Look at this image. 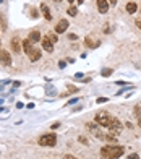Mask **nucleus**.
<instances>
[{"mask_svg":"<svg viewBox=\"0 0 141 159\" xmlns=\"http://www.w3.org/2000/svg\"><path fill=\"white\" fill-rule=\"evenodd\" d=\"M86 128L89 130V132L94 135L96 138H100V140L104 138V135H102V133H99V128H98V127H96L94 124H86Z\"/></svg>","mask_w":141,"mask_h":159,"instance_id":"6e6552de","label":"nucleus"},{"mask_svg":"<svg viewBox=\"0 0 141 159\" xmlns=\"http://www.w3.org/2000/svg\"><path fill=\"white\" fill-rule=\"evenodd\" d=\"M98 102L100 104V102H107V98H98Z\"/></svg>","mask_w":141,"mask_h":159,"instance_id":"412c9836","label":"nucleus"},{"mask_svg":"<svg viewBox=\"0 0 141 159\" xmlns=\"http://www.w3.org/2000/svg\"><path fill=\"white\" fill-rule=\"evenodd\" d=\"M138 125L141 127V117H138Z\"/></svg>","mask_w":141,"mask_h":159,"instance_id":"cd10ccee","label":"nucleus"},{"mask_svg":"<svg viewBox=\"0 0 141 159\" xmlns=\"http://www.w3.org/2000/svg\"><path fill=\"white\" fill-rule=\"evenodd\" d=\"M41 11H42L44 18H46V20H49V21H50V20H52V13H50L49 7H47L46 3H42V5H41Z\"/></svg>","mask_w":141,"mask_h":159,"instance_id":"f8f14e48","label":"nucleus"},{"mask_svg":"<svg viewBox=\"0 0 141 159\" xmlns=\"http://www.w3.org/2000/svg\"><path fill=\"white\" fill-rule=\"evenodd\" d=\"M65 159H76V158H75V156H71V154H67Z\"/></svg>","mask_w":141,"mask_h":159,"instance_id":"b1692460","label":"nucleus"},{"mask_svg":"<svg viewBox=\"0 0 141 159\" xmlns=\"http://www.w3.org/2000/svg\"><path fill=\"white\" fill-rule=\"evenodd\" d=\"M107 128H109V132H110L112 135L117 136V135H120V132H122V124H120L118 118L112 117L110 122H109V125H107Z\"/></svg>","mask_w":141,"mask_h":159,"instance_id":"7ed1b4c3","label":"nucleus"},{"mask_svg":"<svg viewBox=\"0 0 141 159\" xmlns=\"http://www.w3.org/2000/svg\"><path fill=\"white\" fill-rule=\"evenodd\" d=\"M68 15H70V16H76V15H78V8H76V7H70V8H68Z\"/></svg>","mask_w":141,"mask_h":159,"instance_id":"dca6fc26","label":"nucleus"},{"mask_svg":"<svg viewBox=\"0 0 141 159\" xmlns=\"http://www.w3.org/2000/svg\"><path fill=\"white\" fill-rule=\"evenodd\" d=\"M28 39H29L33 44H36L38 41H41V39H42V36H41V33H39V31H31V33H29V38H28Z\"/></svg>","mask_w":141,"mask_h":159,"instance_id":"9b49d317","label":"nucleus"},{"mask_svg":"<svg viewBox=\"0 0 141 159\" xmlns=\"http://www.w3.org/2000/svg\"><path fill=\"white\" fill-rule=\"evenodd\" d=\"M11 47H13V52L15 54H20V50H21V49H20V39L18 38L11 39Z\"/></svg>","mask_w":141,"mask_h":159,"instance_id":"4468645a","label":"nucleus"},{"mask_svg":"<svg viewBox=\"0 0 141 159\" xmlns=\"http://www.w3.org/2000/svg\"><path fill=\"white\" fill-rule=\"evenodd\" d=\"M55 143H57V136H55V133H46L42 135L41 138H39V145L41 146H55Z\"/></svg>","mask_w":141,"mask_h":159,"instance_id":"f03ea898","label":"nucleus"},{"mask_svg":"<svg viewBox=\"0 0 141 159\" xmlns=\"http://www.w3.org/2000/svg\"><path fill=\"white\" fill-rule=\"evenodd\" d=\"M41 42H42V47H44V50H47V52H52V50H54V42L50 41L49 38H42L41 39Z\"/></svg>","mask_w":141,"mask_h":159,"instance_id":"0eeeda50","label":"nucleus"},{"mask_svg":"<svg viewBox=\"0 0 141 159\" xmlns=\"http://www.w3.org/2000/svg\"><path fill=\"white\" fill-rule=\"evenodd\" d=\"M94 118H96V124H98V125L107 127L109 122H110V118H112V115H109L107 112H104V110H102V112H98V114H96Z\"/></svg>","mask_w":141,"mask_h":159,"instance_id":"20e7f679","label":"nucleus"},{"mask_svg":"<svg viewBox=\"0 0 141 159\" xmlns=\"http://www.w3.org/2000/svg\"><path fill=\"white\" fill-rule=\"evenodd\" d=\"M100 75H102V76H109V75H112V68H106V70H102V71H100Z\"/></svg>","mask_w":141,"mask_h":159,"instance_id":"f3484780","label":"nucleus"},{"mask_svg":"<svg viewBox=\"0 0 141 159\" xmlns=\"http://www.w3.org/2000/svg\"><path fill=\"white\" fill-rule=\"evenodd\" d=\"M0 47H2V42H0Z\"/></svg>","mask_w":141,"mask_h":159,"instance_id":"473e14b6","label":"nucleus"},{"mask_svg":"<svg viewBox=\"0 0 141 159\" xmlns=\"http://www.w3.org/2000/svg\"><path fill=\"white\" fill-rule=\"evenodd\" d=\"M47 38H49L50 41L54 42V44H55V42H57V36H55V34H49V36H47Z\"/></svg>","mask_w":141,"mask_h":159,"instance_id":"a211bd4d","label":"nucleus"},{"mask_svg":"<svg viewBox=\"0 0 141 159\" xmlns=\"http://www.w3.org/2000/svg\"><path fill=\"white\" fill-rule=\"evenodd\" d=\"M68 89H70V91H73V93H75V91H78V89L75 88V86H68Z\"/></svg>","mask_w":141,"mask_h":159,"instance_id":"393cba45","label":"nucleus"},{"mask_svg":"<svg viewBox=\"0 0 141 159\" xmlns=\"http://www.w3.org/2000/svg\"><path fill=\"white\" fill-rule=\"evenodd\" d=\"M2 2H3V0H0V3H2Z\"/></svg>","mask_w":141,"mask_h":159,"instance_id":"2f4dec72","label":"nucleus"},{"mask_svg":"<svg viewBox=\"0 0 141 159\" xmlns=\"http://www.w3.org/2000/svg\"><path fill=\"white\" fill-rule=\"evenodd\" d=\"M0 63L5 67H11V54L8 50H0Z\"/></svg>","mask_w":141,"mask_h":159,"instance_id":"39448f33","label":"nucleus"},{"mask_svg":"<svg viewBox=\"0 0 141 159\" xmlns=\"http://www.w3.org/2000/svg\"><path fill=\"white\" fill-rule=\"evenodd\" d=\"M28 57H29V60H31V62L39 60V58H41V50H39L38 47H33V50H31V52L28 54Z\"/></svg>","mask_w":141,"mask_h":159,"instance_id":"1a4fd4ad","label":"nucleus"},{"mask_svg":"<svg viewBox=\"0 0 141 159\" xmlns=\"http://www.w3.org/2000/svg\"><path fill=\"white\" fill-rule=\"evenodd\" d=\"M31 16H33V18H36V16H38V11H36L34 8L31 10Z\"/></svg>","mask_w":141,"mask_h":159,"instance_id":"4be33fe9","label":"nucleus"},{"mask_svg":"<svg viewBox=\"0 0 141 159\" xmlns=\"http://www.w3.org/2000/svg\"><path fill=\"white\" fill-rule=\"evenodd\" d=\"M68 2H70V3H73V2H75V0H68Z\"/></svg>","mask_w":141,"mask_h":159,"instance_id":"c85d7f7f","label":"nucleus"},{"mask_svg":"<svg viewBox=\"0 0 141 159\" xmlns=\"http://www.w3.org/2000/svg\"><path fill=\"white\" fill-rule=\"evenodd\" d=\"M136 26H138L140 29H141V20H136Z\"/></svg>","mask_w":141,"mask_h":159,"instance_id":"a878e982","label":"nucleus"},{"mask_svg":"<svg viewBox=\"0 0 141 159\" xmlns=\"http://www.w3.org/2000/svg\"><path fill=\"white\" fill-rule=\"evenodd\" d=\"M78 141H80V143H83V145H88V140H86L84 136H80V138H78Z\"/></svg>","mask_w":141,"mask_h":159,"instance_id":"6ab92c4d","label":"nucleus"},{"mask_svg":"<svg viewBox=\"0 0 141 159\" xmlns=\"http://www.w3.org/2000/svg\"><path fill=\"white\" fill-rule=\"evenodd\" d=\"M127 159H140V156H138L136 153H133V154H130V156H128Z\"/></svg>","mask_w":141,"mask_h":159,"instance_id":"aec40b11","label":"nucleus"},{"mask_svg":"<svg viewBox=\"0 0 141 159\" xmlns=\"http://www.w3.org/2000/svg\"><path fill=\"white\" fill-rule=\"evenodd\" d=\"M54 2H62V0H54Z\"/></svg>","mask_w":141,"mask_h":159,"instance_id":"7c9ffc66","label":"nucleus"},{"mask_svg":"<svg viewBox=\"0 0 141 159\" xmlns=\"http://www.w3.org/2000/svg\"><path fill=\"white\" fill-rule=\"evenodd\" d=\"M123 154V148L118 145H106L100 148V158L102 159H118Z\"/></svg>","mask_w":141,"mask_h":159,"instance_id":"f257e3e1","label":"nucleus"},{"mask_svg":"<svg viewBox=\"0 0 141 159\" xmlns=\"http://www.w3.org/2000/svg\"><path fill=\"white\" fill-rule=\"evenodd\" d=\"M110 3L112 5H117V0H110Z\"/></svg>","mask_w":141,"mask_h":159,"instance_id":"bb28decb","label":"nucleus"},{"mask_svg":"<svg viewBox=\"0 0 141 159\" xmlns=\"http://www.w3.org/2000/svg\"><path fill=\"white\" fill-rule=\"evenodd\" d=\"M58 65H60V68H65V65H67V63L62 60V62H58Z\"/></svg>","mask_w":141,"mask_h":159,"instance_id":"5701e85b","label":"nucleus"},{"mask_svg":"<svg viewBox=\"0 0 141 159\" xmlns=\"http://www.w3.org/2000/svg\"><path fill=\"white\" fill-rule=\"evenodd\" d=\"M67 29H68V21L67 20H60L57 23V26H55V33L60 34V33H65Z\"/></svg>","mask_w":141,"mask_h":159,"instance_id":"423d86ee","label":"nucleus"},{"mask_svg":"<svg viewBox=\"0 0 141 159\" xmlns=\"http://www.w3.org/2000/svg\"><path fill=\"white\" fill-rule=\"evenodd\" d=\"M23 50H25V54H29L31 50H33V42H31L29 39H25V41H23Z\"/></svg>","mask_w":141,"mask_h":159,"instance_id":"ddd939ff","label":"nucleus"},{"mask_svg":"<svg viewBox=\"0 0 141 159\" xmlns=\"http://www.w3.org/2000/svg\"><path fill=\"white\" fill-rule=\"evenodd\" d=\"M136 10H138V7H136V3H133V2L127 3V11H128V13H135Z\"/></svg>","mask_w":141,"mask_h":159,"instance_id":"2eb2a0df","label":"nucleus"},{"mask_svg":"<svg viewBox=\"0 0 141 159\" xmlns=\"http://www.w3.org/2000/svg\"><path fill=\"white\" fill-rule=\"evenodd\" d=\"M98 2V10L100 11V13H107L109 10V2L107 0H96Z\"/></svg>","mask_w":141,"mask_h":159,"instance_id":"9d476101","label":"nucleus"},{"mask_svg":"<svg viewBox=\"0 0 141 159\" xmlns=\"http://www.w3.org/2000/svg\"><path fill=\"white\" fill-rule=\"evenodd\" d=\"M78 3H83V0H78Z\"/></svg>","mask_w":141,"mask_h":159,"instance_id":"c756f323","label":"nucleus"}]
</instances>
